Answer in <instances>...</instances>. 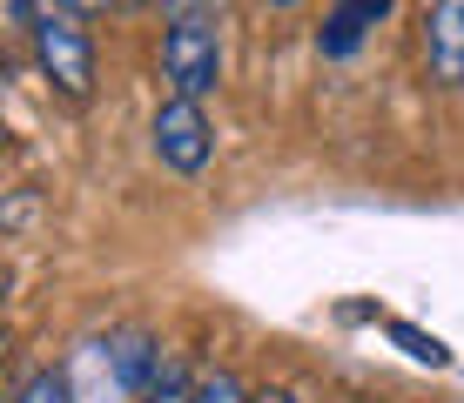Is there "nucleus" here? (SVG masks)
<instances>
[{
  "mask_svg": "<svg viewBox=\"0 0 464 403\" xmlns=\"http://www.w3.org/2000/svg\"><path fill=\"white\" fill-rule=\"evenodd\" d=\"M397 0H337L324 21V34H316V47H324V61H350L363 41H371V27L391 21Z\"/></svg>",
  "mask_w": 464,
  "mask_h": 403,
  "instance_id": "obj_5",
  "label": "nucleus"
},
{
  "mask_svg": "<svg viewBox=\"0 0 464 403\" xmlns=\"http://www.w3.org/2000/svg\"><path fill=\"white\" fill-rule=\"evenodd\" d=\"M209 7H222V0H209Z\"/></svg>",
  "mask_w": 464,
  "mask_h": 403,
  "instance_id": "obj_13",
  "label": "nucleus"
},
{
  "mask_svg": "<svg viewBox=\"0 0 464 403\" xmlns=\"http://www.w3.org/2000/svg\"><path fill=\"white\" fill-rule=\"evenodd\" d=\"M149 149L162 161L169 175H202L216 161V128L202 115V101H188V94H169L162 108H155L149 121Z\"/></svg>",
  "mask_w": 464,
  "mask_h": 403,
  "instance_id": "obj_3",
  "label": "nucleus"
},
{
  "mask_svg": "<svg viewBox=\"0 0 464 403\" xmlns=\"http://www.w3.org/2000/svg\"><path fill=\"white\" fill-rule=\"evenodd\" d=\"M196 397V369H188L182 357H155V369H149V383H141V397L135 403H188Z\"/></svg>",
  "mask_w": 464,
  "mask_h": 403,
  "instance_id": "obj_6",
  "label": "nucleus"
},
{
  "mask_svg": "<svg viewBox=\"0 0 464 403\" xmlns=\"http://www.w3.org/2000/svg\"><path fill=\"white\" fill-rule=\"evenodd\" d=\"M14 403H74V383H68V369H34L14 390Z\"/></svg>",
  "mask_w": 464,
  "mask_h": 403,
  "instance_id": "obj_7",
  "label": "nucleus"
},
{
  "mask_svg": "<svg viewBox=\"0 0 464 403\" xmlns=\"http://www.w3.org/2000/svg\"><path fill=\"white\" fill-rule=\"evenodd\" d=\"M21 41H27L41 81L61 94V101H94V74H102V61H94L88 7H74V0H34Z\"/></svg>",
  "mask_w": 464,
  "mask_h": 403,
  "instance_id": "obj_1",
  "label": "nucleus"
},
{
  "mask_svg": "<svg viewBox=\"0 0 464 403\" xmlns=\"http://www.w3.org/2000/svg\"><path fill=\"white\" fill-rule=\"evenodd\" d=\"M256 403H296V397H283V390H263V397H256Z\"/></svg>",
  "mask_w": 464,
  "mask_h": 403,
  "instance_id": "obj_10",
  "label": "nucleus"
},
{
  "mask_svg": "<svg viewBox=\"0 0 464 403\" xmlns=\"http://www.w3.org/2000/svg\"><path fill=\"white\" fill-rule=\"evenodd\" d=\"M188 403H256V397L243 390V377H236V369H202Z\"/></svg>",
  "mask_w": 464,
  "mask_h": 403,
  "instance_id": "obj_8",
  "label": "nucleus"
},
{
  "mask_svg": "<svg viewBox=\"0 0 464 403\" xmlns=\"http://www.w3.org/2000/svg\"><path fill=\"white\" fill-rule=\"evenodd\" d=\"M74 7H88V14H94V7H108V0H74Z\"/></svg>",
  "mask_w": 464,
  "mask_h": 403,
  "instance_id": "obj_12",
  "label": "nucleus"
},
{
  "mask_svg": "<svg viewBox=\"0 0 464 403\" xmlns=\"http://www.w3.org/2000/svg\"><path fill=\"white\" fill-rule=\"evenodd\" d=\"M162 81L169 94H188V101H209L222 88V27L209 0H175L162 27Z\"/></svg>",
  "mask_w": 464,
  "mask_h": 403,
  "instance_id": "obj_2",
  "label": "nucleus"
},
{
  "mask_svg": "<svg viewBox=\"0 0 464 403\" xmlns=\"http://www.w3.org/2000/svg\"><path fill=\"white\" fill-rule=\"evenodd\" d=\"M424 68L438 88H464V0H430L424 14Z\"/></svg>",
  "mask_w": 464,
  "mask_h": 403,
  "instance_id": "obj_4",
  "label": "nucleus"
},
{
  "mask_svg": "<svg viewBox=\"0 0 464 403\" xmlns=\"http://www.w3.org/2000/svg\"><path fill=\"white\" fill-rule=\"evenodd\" d=\"M263 7H276V14H290V7H303V0H263Z\"/></svg>",
  "mask_w": 464,
  "mask_h": 403,
  "instance_id": "obj_11",
  "label": "nucleus"
},
{
  "mask_svg": "<svg viewBox=\"0 0 464 403\" xmlns=\"http://www.w3.org/2000/svg\"><path fill=\"white\" fill-rule=\"evenodd\" d=\"M391 336H397V343H404V350H411L418 363H444V357H451V350H444L438 336H418L411 322H391Z\"/></svg>",
  "mask_w": 464,
  "mask_h": 403,
  "instance_id": "obj_9",
  "label": "nucleus"
}]
</instances>
